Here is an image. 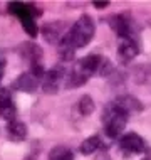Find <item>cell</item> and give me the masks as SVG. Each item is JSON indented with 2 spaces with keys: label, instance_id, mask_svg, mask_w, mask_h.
I'll use <instances>...</instances> for the list:
<instances>
[{
  "label": "cell",
  "instance_id": "obj_2",
  "mask_svg": "<svg viewBox=\"0 0 151 160\" xmlns=\"http://www.w3.org/2000/svg\"><path fill=\"white\" fill-rule=\"evenodd\" d=\"M101 61L102 58L99 54H91V56H86V58L79 59L74 68H72L71 74L67 76V88H79V86L86 84L89 81V78L97 72L99 66H101Z\"/></svg>",
  "mask_w": 151,
  "mask_h": 160
},
{
  "label": "cell",
  "instance_id": "obj_7",
  "mask_svg": "<svg viewBox=\"0 0 151 160\" xmlns=\"http://www.w3.org/2000/svg\"><path fill=\"white\" fill-rule=\"evenodd\" d=\"M138 54H139V47H138L134 39H119V46H118L119 62H123V64L131 62Z\"/></svg>",
  "mask_w": 151,
  "mask_h": 160
},
{
  "label": "cell",
  "instance_id": "obj_10",
  "mask_svg": "<svg viewBox=\"0 0 151 160\" xmlns=\"http://www.w3.org/2000/svg\"><path fill=\"white\" fill-rule=\"evenodd\" d=\"M114 106H118L121 111H124L128 116L131 113H138V111L143 110V105L141 101H138L134 96H129V94H124V96H119L113 101Z\"/></svg>",
  "mask_w": 151,
  "mask_h": 160
},
{
  "label": "cell",
  "instance_id": "obj_8",
  "mask_svg": "<svg viewBox=\"0 0 151 160\" xmlns=\"http://www.w3.org/2000/svg\"><path fill=\"white\" fill-rule=\"evenodd\" d=\"M17 115V108L14 103V98H12L10 91L7 89H2L0 91V116L7 122H14Z\"/></svg>",
  "mask_w": 151,
  "mask_h": 160
},
{
  "label": "cell",
  "instance_id": "obj_17",
  "mask_svg": "<svg viewBox=\"0 0 151 160\" xmlns=\"http://www.w3.org/2000/svg\"><path fill=\"white\" fill-rule=\"evenodd\" d=\"M22 24H24V31L29 34L30 37H35L39 34V29L35 22H34V17H27V19H22Z\"/></svg>",
  "mask_w": 151,
  "mask_h": 160
},
{
  "label": "cell",
  "instance_id": "obj_20",
  "mask_svg": "<svg viewBox=\"0 0 151 160\" xmlns=\"http://www.w3.org/2000/svg\"><path fill=\"white\" fill-rule=\"evenodd\" d=\"M3 69H5L3 68V61L0 59V81H2V76H3Z\"/></svg>",
  "mask_w": 151,
  "mask_h": 160
},
{
  "label": "cell",
  "instance_id": "obj_1",
  "mask_svg": "<svg viewBox=\"0 0 151 160\" xmlns=\"http://www.w3.org/2000/svg\"><path fill=\"white\" fill-rule=\"evenodd\" d=\"M94 32H96V25H94L92 17L87 14H83L79 19L74 22L71 29L66 32V36L60 39V42L71 46L72 49H79V47L87 46L94 37Z\"/></svg>",
  "mask_w": 151,
  "mask_h": 160
},
{
  "label": "cell",
  "instance_id": "obj_4",
  "mask_svg": "<svg viewBox=\"0 0 151 160\" xmlns=\"http://www.w3.org/2000/svg\"><path fill=\"white\" fill-rule=\"evenodd\" d=\"M107 20L111 24V29L118 34L119 39H134V22H133L131 15L128 12L116 14L109 17Z\"/></svg>",
  "mask_w": 151,
  "mask_h": 160
},
{
  "label": "cell",
  "instance_id": "obj_5",
  "mask_svg": "<svg viewBox=\"0 0 151 160\" xmlns=\"http://www.w3.org/2000/svg\"><path fill=\"white\" fill-rule=\"evenodd\" d=\"M119 148H121V152H123L124 157L148 152L146 142H144L139 135H138V133H134V132L124 133V135L121 137V140H119Z\"/></svg>",
  "mask_w": 151,
  "mask_h": 160
},
{
  "label": "cell",
  "instance_id": "obj_3",
  "mask_svg": "<svg viewBox=\"0 0 151 160\" xmlns=\"http://www.w3.org/2000/svg\"><path fill=\"white\" fill-rule=\"evenodd\" d=\"M128 122V115L124 111H121L118 106H114L113 103L107 105L102 115V123H104V133L109 138H116L123 133L124 127Z\"/></svg>",
  "mask_w": 151,
  "mask_h": 160
},
{
  "label": "cell",
  "instance_id": "obj_11",
  "mask_svg": "<svg viewBox=\"0 0 151 160\" xmlns=\"http://www.w3.org/2000/svg\"><path fill=\"white\" fill-rule=\"evenodd\" d=\"M27 137V127L25 123H22L20 120H14V122H8L7 125V138L12 142H22Z\"/></svg>",
  "mask_w": 151,
  "mask_h": 160
},
{
  "label": "cell",
  "instance_id": "obj_12",
  "mask_svg": "<svg viewBox=\"0 0 151 160\" xmlns=\"http://www.w3.org/2000/svg\"><path fill=\"white\" fill-rule=\"evenodd\" d=\"M14 86L17 89H20V91L30 93V91H34V89L39 86V79L29 71V72H24V74H20L19 78H17Z\"/></svg>",
  "mask_w": 151,
  "mask_h": 160
},
{
  "label": "cell",
  "instance_id": "obj_21",
  "mask_svg": "<svg viewBox=\"0 0 151 160\" xmlns=\"http://www.w3.org/2000/svg\"><path fill=\"white\" fill-rule=\"evenodd\" d=\"M143 160H149V158H148V157H146V158H143Z\"/></svg>",
  "mask_w": 151,
  "mask_h": 160
},
{
  "label": "cell",
  "instance_id": "obj_18",
  "mask_svg": "<svg viewBox=\"0 0 151 160\" xmlns=\"http://www.w3.org/2000/svg\"><path fill=\"white\" fill-rule=\"evenodd\" d=\"M113 71H114V66L111 64V61L102 59V61H101V66H99V69H97L99 74H101V76H109Z\"/></svg>",
  "mask_w": 151,
  "mask_h": 160
},
{
  "label": "cell",
  "instance_id": "obj_15",
  "mask_svg": "<svg viewBox=\"0 0 151 160\" xmlns=\"http://www.w3.org/2000/svg\"><path fill=\"white\" fill-rule=\"evenodd\" d=\"M94 99L89 96V94H84V96H81V99L77 101V110H79V113L83 116H89L91 113L94 111Z\"/></svg>",
  "mask_w": 151,
  "mask_h": 160
},
{
  "label": "cell",
  "instance_id": "obj_19",
  "mask_svg": "<svg viewBox=\"0 0 151 160\" xmlns=\"http://www.w3.org/2000/svg\"><path fill=\"white\" fill-rule=\"evenodd\" d=\"M92 5L96 7V8H106L107 5H109V3H107V2H94Z\"/></svg>",
  "mask_w": 151,
  "mask_h": 160
},
{
  "label": "cell",
  "instance_id": "obj_6",
  "mask_svg": "<svg viewBox=\"0 0 151 160\" xmlns=\"http://www.w3.org/2000/svg\"><path fill=\"white\" fill-rule=\"evenodd\" d=\"M62 78H64V69L62 68H52L50 71L44 72V76H42V89H44V93L55 94L59 91Z\"/></svg>",
  "mask_w": 151,
  "mask_h": 160
},
{
  "label": "cell",
  "instance_id": "obj_9",
  "mask_svg": "<svg viewBox=\"0 0 151 160\" xmlns=\"http://www.w3.org/2000/svg\"><path fill=\"white\" fill-rule=\"evenodd\" d=\"M42 36L45 37L47 42L50 44H55V42H60V39L66 36V24L64 22H49L42 27Z\"/></svg>",
  "mask_w": 151,
  "mask_h": 160
},
{
  "label": "cell",
  "instance_id": "obj_14",
  "mask_svg": "<svg viewBox=\"0 0 151 160\" xmlns=\"http://www.w3.org/2000/svg\"><path fill=\"white\" fill-rule=\"evenodd\" d=\"M101 147H102L101 137H99V135H92V137H89L87 140H84L83 143H81L79 152L83 153V155H91V153L97 152Z\"/></svg>",
  "mask_w": 151,
  "mask_h": 160
},
{
  "label": "cell",
  "instance_id": "obj_16",
  "mask_svg": "<svg viewBox=\"0 0 151 160\" xmlns=\"http://www.w3.org/2000/svg\"><path fill=\"white\" fill-rule=\"evenodd\" d=\"M49 160H74V157H72V152L67 147L59 145V147H54V148L50 150Z\"/></svg>",
  "mask_w": 151,
  "mask_h": 160
},
{
  "label": "cell",
  "instance_id": "obj_13",
  "mask_svg": "<svg viewBox=\"0 0 151 160\" xmlns=\"http://www.w3.org/2000/svg\"><path fill=\"white\" fill-rule=\"evenodd\" d=\"M20 52H22V56H24L25 59H29L30 64L40 62L42 49L35 44V42H25V44H22V47H20Z\"/></svg>",
  "mask_w": 151,
  "mask_h": 160
}]
</instances>
